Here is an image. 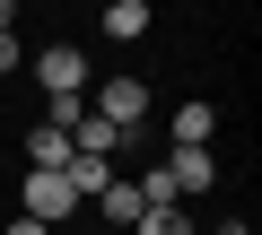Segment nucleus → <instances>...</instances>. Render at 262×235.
I'll return each instance as SVG.
<instances>
[{"label": "nucleus", "mask_w": 262, "mask_h": 235, "mask_svg": "<svg viewBox=\"0 0 262 235\" xmlns=\"http://www.w3.org/2000/svg\"><path fill=\"white\" fill-rule=\"evenodd\" d=\"M96 209H105V235H131V226H140V183L114 174V183L96 192Z\"/></svg>", "instance_id": "39448f33"}, {"label": "nucleus", "mask_w": 262, "mask_h": 235, "mask_svg": "<svg viewBox=\"0 0 262 235\" xmlns=\"http://www.w3.org/2000/svg\"><path fill=\"white\" fill-rule=\"evenodd\" d=\"M210 131H219L210 96H184V105H175V148H210Z\"/></svg>", "instance_id": "423d86ee"}, {"label": "nucleus", "mask_w": 262, "mask_h": 235, "mask_svg": "<svg viewBox=\"0 0 262 235\" xmlns=\"http://www.w3.org/2000/svg\"><path fill=\"white\" fill-rule=\"evenodd\" d=\"M131 235H201V226H192L184 200H175V209H140V226H131Z\"/></svg>", "instance_id": "6e6552de"}, {"label": "nucleus", "mask_w": 262, "mask_h": 235, "mask_svg": "<svg viewBox=\"0 0 262 235\" xmlns=\"http://www.w3.org/2000/svg\"><path fill=\"white\" fill-rule=\"evenodd\" d=\"M0 27H18V0H0Z\"/></svg>", "instance_id": "9b49d317"}, {"label": "nucleus", "mask_w": 262, "mask_h": 235, "mask_svg": "<svg viewBox=\"0 0 262 235\" xmlns=\"http://www.w3.org/2000/svg\"><path fill=\"white\" fill-rule=\"evenodd\" d=\"M158 174H166V192H175V200H192V192H210V183H219V157H210V148H166V166H158Z\"/></svg>", "instance_id": "7ed1b4c3"}, {"label": "nucleus", "mask_w": 262, "mask_h": 235, "mask_svg": "<svg viewBox=\"0 0 262 235\" xmlns=\"http://www.w3.org/2000/svg\"><path fill=\"white\" fill-rule=\"evenodd\" d=\"M105 35L114 44H140L149 35V0H105Z\"/></svg>", "instance_id": "0eeeda50"}, {"label": "nucleus", "mask_w": 262, "mask_h": 235, "mask_svg": "<svg viewBox=\"0 0 262 235\" xmlns=\"http://www.w3.org/2000/svg\"><path fill=\"white\" fill-rule=\"evenodd\" d=\"M18 61H27V44H18V27H0V79H9Z\"/></svg>", "instance_id": "1a4fd4ad"}, {"label": "nucleus", "mask_w": 262, "mask_h": 235, "mask_svg": "<svg viewBox=\"0 0 262 235\" xmlns=\"http://www.w3.org/2000/svg\"><path fill=\"white\" fill-rule=\"evenodd\" d=\"M35 87H44L53 105H79V96H88V53H79V44H44V53H35Z\"/></svg>", "instance_id": "f257e3e1"}, {"label": "nucleus", "mask_w": 262, "mask_h": 235, "mask_svg": "<svg viewBox=\"0 0 262 235\" xmlns=\"http://www.w3.org/2000/svg\"><path fill=\"white\" fill-rule=\"evenodd\" d=\"M27 174H70V131L35 122V131H27Z\"/></svg>", "instance_id": "20e7f679"}, {"label": "nucleus", "mask_w": 262, "mask_h": 235, "mask_svg": "<svg viewBox=\"0 0 262 235\" xmlns=\"http://www.w3.org/2000/svg\"><path fill=\"white\" fill-rule=\"evenodd\" d=\"M18 200H27L18 218H35V226H61V218L79 209V192H70V174H27V183H18Z\"/></svg>", "instance_id": "f03ea898"}, {"label": "nucleus", "mask_w": 262, "mask_h": 235, "mask_svg": "<svg viewBox=\"0 0 262 235\" xmlns=\"http://www.w3.org/2000/svg\"><path fill=\"white\" fill-rule=\"evenodd\" d=\"M0 235H53V226H35V218H9V226H0Z\"/></svg>", "instance_id": "9d476101"}]
</instances>
